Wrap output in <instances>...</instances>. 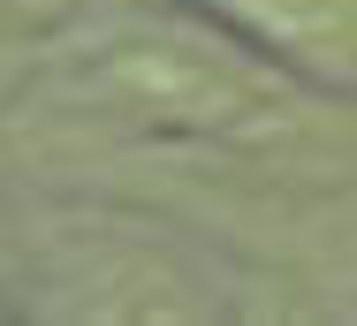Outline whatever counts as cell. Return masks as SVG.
<instances>
[{"mask_svg":"<svg viewBox=\"0 0 357 326\" xmlns=\"http://www.w3.org/2000/svg\"><path fill=\"white\" fill-rule=\"evenodd\" d=\"M99 91L160 130L228 137V144H296L312 137L304 99L236 46L190 38V31H122L99 54Z\"/></svg>","mask_w":357,"mask_h":326,"instance_id":"cell-1","label":"cell"},{"mask_svg":"<svg viewBox=\"0 0 357 326\" xmlns=\"http://www.w3.org/2000/svg\"><path fill=\"white\" fill-rule=\"evenodd\" d=\"M243 31L319 68H357V0H213Z\"/></svg>","mask_w":357,"mask_h":326,"instance_id":"cell-2","label":"cell"}]
</instances>
